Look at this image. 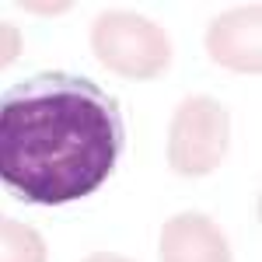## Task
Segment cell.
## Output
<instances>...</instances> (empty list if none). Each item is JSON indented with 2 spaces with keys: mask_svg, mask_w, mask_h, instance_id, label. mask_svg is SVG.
<instances>
[{
  "mask_svg": "<svg viewBox=\"0 0 262 262\" xmlns=\"http://www.w3.org/2000/svg\"><path fill=\"white\" fill-rule=\"evenodd\" d=\"M161 262H231L221 224L206 213H175L161 227Z\"/></svg>",
  "mask_w": 262,
  "mask_h": 262,
  "instance_id": "obj_5",
  "label": "cell"
},
{
  "mask_svg": "<svg viewBox=\"0 0 262 262\" xmlns=\"http://www.w3.org/2000/svg\"><path fill=\"white\" fill-rule=\"evenodd\" d=\"M0 262H49V248L35 227L0 213Z\"/></svg>",
  "mask_w": 262,
  "mask_h": 262,
  "instance_id": "obj_6",
  "label": "cell"
},
{
  "mask_svg": "<svg viewBox=\"0 0 262 262\" xmlns=\"http://www.w3.org/2000/svg\"><path fill=\"white\" fill-rule=\"evenodd\" d=\"M231 147V116L210 95H189L168 122V164L175 175L200 179L217 171Z\"/></svg>",
  "mask_w": 262,
  "mask_h": 262,
  "instance_id": "obj_3",
  "label": "cell"
},
{
  "mask_svg": "<svg viewBox=\"0 0 262 262\" xmlns=\"http://www.w3.org/2000/svg\"><path fill=\"white\" fill-rule=\"evenodd\" d=\"M259 4L227 7L206 28V56L234 74H259L262 46H259Z\"/></svg>",
  "mask_w": 262,
  "mask_h": 262,
  "instance_id": "obj_4",
  "label": "cell"
},
{
  "mask_svg": "<svg viewBox=\"0 0 262 262\" xmlns=\"http://www.w3.org/2000/svg\"><path fill=\"white\" fill-rule=\"evenodd\" d=\"M21 32L18 25H11V21H0V70L4 67H11V63L21 56Z\"/></svg>",
  "mask_w": 262,
  "mask_h": 262,
  "instance_id": "obj_7",
  "label": "cell"
},
{
  "mask_svg": "<svg viewBox=\"0 0 262 262\" xmlns=\"http://www.w3.org/2000/svg\"><path fill=\"white\" fill-rule=\"evenodd\" d=\"M126 150L122 108L81 74L46 70L0 95V185L32 206L91 196Z\"/></svg>",
  "mask_w": 262,
  "mask_h": 262,
  "instance_id": "obj_1",
  "label": "cell"
},
{
  "mask_svg": "<svg viewBox=\"0 0 262 262\" xmlns=\"http://www.w3.org/2000/svg\"><path fill=\"white\" fill-rule=\"evenodd\" d=\"M84 262H133L129 255H119V252H91Z\"/></svg>",
  "mask_w": 262,
  "mask_h": 262,
  "instance_id": "obj_8",
  "label": "cell"
},
{
  "mask_svg": "<svg viewBox=\"0 0 262 262\" xmlns=\"http://www.w3.org/2000/svg\"><path fill=\"white\" fill-rule=\"evenodd\" d=\"M88 42L95 60L126 81H154L171 63L168 32L137 11H101L91 21Z\"/></svg>",
  "mask_w": 262,
  "mask_h": 262,
  "instance_id": "obj_2",
  "label": "cell"
}]
</instances>
